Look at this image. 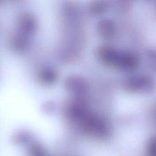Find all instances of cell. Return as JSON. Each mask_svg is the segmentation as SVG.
Wrapping results in <instances>:
<instances>
[{
    "mask_svg": "<svg viewBox=\"0 0 156 156\" xmlns=\"http://www.w3.org/2000/svg\"><path fill=\"white\" fill-rule=\"evenodd\" d=\"M102 59L108 65L124 71L135 69L139 64V58L133 53L105 47L101 52Z\"/></svg>",
    "mask_w": 156,
    "mask_h": 156,
    "instance_id": "cell-1",
    "label": "cell"
},
{
    "mask_svg": "<svg viewBox=\"0 0 156 156\" xmlns=\"http://www.w3.org/2000/svg\"><path fill=\"white\" fill-rule=\"evenodd\" d=\"M147 151L149 156H156V135L150 140L148 143Z\"/></svg>",
    "mask_w": 156,
    "mask_h": 156,
    "instance_id": "cell-3",
    "label": "cell"
},
{
    "mask_svg": "<svg viewBox=\"0 0 156 156\" xmlns=\"http://www.w3.org/2000/svg\"><path fill=\"white\" fill-rule=\"evenodd\" d=\"M154 86L153 80L147 76L138 75L131 76L125 82L126 88L132 92H147Z\"/></svg>",
    "mask_w": 156,
    "mask_h": 156,
    "instance_id": "cell-2",
    "label": "cell"
}]
</instances>
